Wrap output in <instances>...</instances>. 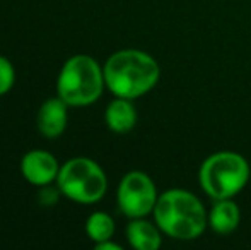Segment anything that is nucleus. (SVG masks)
I'll list each match as a JSON object with an SVG mask.
<instances>
[{
  "label": "nucleus",
  "instance_id": "9d476101",
  "mask_svg": "<svg viewBox=\"0 0 251 250\" xmlns=\"http://www.w3.org/2000/svg\"><path fill=\"white\" fill-rule=\"evenodd\" d=\"M241 211L232 199H217L208 211V226L219 235H229L239 226Z\"/></svg>",
  "mask_w": 251,
  "mask_h": 250
},
{
  "label": "nucleus",
  "instance_id": "9b49d317",
  "mask_svg": "<svg viewBox=\"0 0 251 250\" xmlns=\"http://www.w3.org/2000/svg\"><path fill=\"white\" fill-rule=\"evenodd\" d=\"M104 122L108 129L115 134H126L137 124V110L132 100L128 98H118L113 100L106 107Z\"/></svg>",
  "mask_w": 251,
  "mask_h": 250
},
{
  "label": "nucleus",
  "instance_id": "39448f33",
  "mask_svg": "<svg viewBox=\"0 0 251 250\" xmlns=\"http://www.w3.org/2000/svg\"><path fill=\"white\" fill-rule=\"evenodd\" d=\"M62 195L79 204H94L104 197L108 177L104 170L91 158H72L60 167L56 177Z\"/></svg>",
  "mask_w": 251,
  "mask_h": 250
},
{
  "label": "nucleus",
  "instance_id": "423d86ee",
  "mask_svg": "<svg viewBox=\"0 0 251 250\" xmlns=\"http://www.w3.org/2000/svg\"><path fill=\"white\" fill-rule=\"evenodd\" d=\"M159 199L154 180L144 171H128L122 178L116 192L118 207L130 220L146 218L155 207Z\"/></svg>",
  "mask_w": 251,
  "mask_h": 250
},
{
  "label": "nucleus",
  "instance_id": "f8f14e48",
  "mask_svg": "<svg viewBox=\"0 0 251 250\" xmlns=\"http://www.w3.org/2000/svg\"><path fill=\"white\" fill-rule=\"evenodd\" d=\"M86 233L94 244L111 240L115 235V221L108 213L96 211L86 220Z\"/></svg>",
  "mask_w": 251,
  "mask_h": 250
},
{
  "label": "nucleus",
  "instance_id": "0eeeda50",
  "mask_svg": "<svg viewBox=\"0 0 251 250\" xmlns=\"http://www.w3.org/2000/svg\"><path fill=\"white\" fill-rule=\"evenodd\" d=\"M58 171L60 165L50 151L33 149L21 160V173L31 185L36 187H45L51 182H56Z\"/></svg>",
  "mask_w": 251,
  "mask_h": 250
},
{
  "label": "nucleus",
  "instance_id": "20e7f679",
  "mask_svg": "<svg viewBox=\"0 0 251 250\" xmlns=\"http://www.w3.org/2000/svg\"><path fill=\"white\" fill-rule=\"evenodd\" d=\"M199 180L214 200L232 199L250 180V163L236 151H217L201 163Z\"/></svg>",
  "mask_w": 251,
  "mask_h": 250
},
{
  "label": "nucleus",
  "instance_id": "4468645a",
  "mask_svg": "<svg viewBox=\"0 0 251 250\" xmlns=\"http://www.w3.org/2000/svg\"><path fill=\"white\" fill-rule=\"evenodd\" d=\"M40 189H41V194H40V197H38V199H40V202L43 204V206H53V204L58 200V197L62 195L58 185H56V189H53L51 184L45 185V187H40Z\"/></svg>",
  "mask_w": 251,
  "mask_h": 250
},
{
  "label": "nucleus",
  "instance_id": "1a4fd4ad",
  "mask_svg": "<svg viewBox=\"0 0 251 250\" xmlns=\"http://www.w3.org/2000/svg\"><path fill=\"white\" fill-rule=\"evenodd\" d=\"M125 233L128 244L137 250H157L162 245L161 228L144 218H133Z\"/></svg>",
  "mask_w": 251,
  "mask_h": 250
},
{
  "label": "nucleus",
  "instance_id": "2eb2a0df",
  "mask_svg": "<svg viewBox=\"0 0 251 250\" xmlns=\"http://www.w3.org/2000/svg\"><path fill=\"white\" fill-rule=\"evenodd\" d=\"M96 250H122V245L115 244V242H111V240H106V242L96 244Z\"/></svg>",
  "mask_w": 251,
  "mask_h": 250
},
{
  "label": "nucleus",
  "instance_id": "f03ea898",
  "mask_svg": "<svg viewBox=\"0 0 251 250\" xmlns=\"http://www.w3.org/2000/svg\"><path fill=\"white\" fill-rule=\"evenodd\" d=\"M154 221L162 233L175 240H195L208 226V213L195 194L185 189H169L159 195Z\"/></svg>",
  "mask_w": 251,
  "mask_h": 250
},
{
  "label": "nucleus",
  "instance_id": "7ed1b4c3",
  "mask_svg": "<svg viewBox=\"0 0 251 250\" xmlns=\"http://www.w3.org/2000/svg\"><path fill=\"white\" fill-rule=\"evenodd\" d=\"M106 87L104 70L91 55L79 54L62 65L56 79V96L69 107L96 103Z\"/></svg>",
  "mask_w": 251,
  "mask_h": 250
},
{
  "label": "nucleus",
  "instance_id": "f257e3e1",
  "mask_svg": "<svg viewBox=\"0 0 251 250\" xmlns=\"http://www.w3.org/2000/svg\"><path fill=\"white\" fill-rule=\"evenodd\" d=\"M106 87L118 98L135 100L151 89L161 77L159 63L152 55L142 50H120L115 52L102 65Z\"/></svg>",
  "mask_w": 251,
  "mask_h": 250
},
{
  "label": "nucleus",
  "instance_id": "ddd939ff",
  "mask_svg": "<svg viewBox=\"0 0 251 250\" xmlns=\"http://www.w3.org/2000/svg\"><path fill=\"white\" fill-rule=\"evenodd\" d=\"M16 83V69L10 60L0 55V96L7 94Z\"/></svg>",
  "mask_w": 251,
  "mask_h": 250
},
{
  "label": "nucleus",
  "instance_id": "6e6552de",
  "mask_svg": "<svg viewBox=\"0 0 251 250\" xmlns=\"http://www.w3.org/2000/svg\"><path fill=\"white\" fill-rule=\"evenodd\" d=\"M67 108H69V105L60 96L48 98L41 105L36 117V125L41 136L47 139H56L65 132L67 122H69Z\"/></svg>",
  "mask_w": 251,
  "mask_h": 250
}]
</instances>
